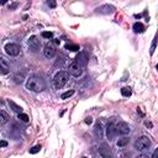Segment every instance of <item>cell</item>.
Returning <instances> with one entry per match:
<instances>
[{"mask_svg":"<svg viewBox=\"0 0 158 158\" xmlns=\"http://www.w3.org/2000/svg\"><path fill=\"white\" fill-rule=\"evenodd\" d=\"M154 50H156V38L153 40V43H152V47H151V54H153Z\"/></svg>","mask_w":158,"mask_h":158,"instance_id":"cell-26","label":"cell"},{"mask_svg":"<svg viewBox=\"0 0 158 158\" xmlns=\"http://www.w3.org/2000/svg\"><path fill=\"white\" fill-rule=\"evenodd\" d=\"M84 158H85V157H84Z\"/></svg>","mask_w":158,"mask_h":158,"instance_id":"cell-35","label":"cell"},{"mask_svg":"<svg viewBox=\"0 0 158 158\" xmlns=\"http://www.w3.org/2000/svg\"><path fill=\"white\" fill-rule=\"evenodd\" d=\"M92 122H93V119H92V118H87V119H85V123H88V125H90Z\"/></svg>","mask_w":158,"mask_h":158,"instance_id":"cell-30","label":"cell"},{"mask_svg":"<svg viewBox=\"0 0 158 158\" xmlns=\"http://www.w3.org/2000/svg\"><path fill=\"white\" fill-rule=\"evenodd\" d=\"M19 119L21 120L22 122H29V116H27L26 114H24V113H21V114H19Z\"/></svg>","mask_w":158,"mask_h":158,"instance_id":"cell-24","label":"cell"},{"mask_svg":"<svg viewBox=\"0 0 158 158\" xmlns=\"http://www.w3.org/2000/svg\"><path fill=\"white\" fill-rule=\"evenodd\" d=\"M151 145H152V142H151L149 137L147 136H141L140 139H137L136 142H135V148L137 151H141V152H143V151H147Z\"/></svg>","mask_w":158,"mask_h":158,"instance_id":"cell-3","label":"cell"},{"mask_svg":"<svg viewBox=\"0 0 158 158\" xmlns=\"http://www.w3.org/2000/svg\"><path fill=\"white\" fill-rule=\"evenodd\" d=\"M77 63L80 66V67H85L87 64H88V56H87V53H84V52H80L77 57H75V59H74Z\"/></svg>","mask_w":158,"mask_h":158,"instance_id":"cell-11","label":"cell"},{"mask_svg":"<svg viewBox=\"0 0 158 158\" xmlns=\"http://www.w3.org/2000/svg\"><path fill=\"white\" fill-rule=\"evenodd\" d=\"M4 50H5V53L10 57H16L20 54V46L16 43H8L4 47Z\"/></svg>","mask_w":158,"mask_h":158,"instance_id":"cell-4","label":"cell"},{"mask_svg":"<svg viewBox=\"0 0 158 158\" xmlns=\"http://www.w3.org/2000/svg\"><path fill=\"white\" fill-rule=\"evenodd\" d=\"M56 1H48V6L50 8H56Z\"/></svg>","mask_w":158,"mask_h":158,"instance_id":"cell-27","label":"cell"},{"mask_svg":"<svg viewBox=\"0 0 158 158\" xmlns=\"http://www.w3.org/2000/svg\"><path fill=\"white\" fill-rule=\"evenodd\" d=\"M54 43H56V45H59V40H54Z\"/></svg>","mask_w":158,"mask_h":158,"instance_id":"cell-34","label":"cell"},{"mask_svg":"<svg viewBox=\"0 0 158 158\" xmlns=\"http://www.w3.org/2000/svg\"><path fill=\"white\" fill-rule=\"evenodd\" d=\"M115 135H116V123H115V120L111 119V121H110L106 126V136L109 140H113Z\"/></svg>","mask_w":158,"mask_h":158,"instance_id":"cell-9","label":"cell"},{"mask_svg":"<svg viewBox=\"0 0 158 158\" xmlns=\"http://www.w3.org/2000/svg\"><path fill=\"white\" fill-rule=\"evenodd\" d=\"M73 94H74V90H68V92H66V93H63V94L61 95V99H67V98H71Z\"/></svg>","mask_w":158,"mask_h":158,"instance_id":"cell-22","label":"cell"},{"mask_svg":"<svg viewBox=\"0 0 158 158\" xmlns=\"http://www.w3.org/2000/svg\"><path fill=\"white\" fill-rule=\"evenodd\" d=\"M94 133L98 139H102V136H104V126H102L101 121L97 122V125H95V127H94Z\"/></svg>","mask_w":158,"mask_h":158,"instance_id":"cell-13","label":"cell"},{"mask_svg":"<svg viewBox=\"0 0 158 158\" xmlns=\"http://www.w3.org/2000/svg\"><path fill=\"white\" fill-rule=\"evenodd\" d=\"M54 54H56V48L52 45H46L43 48V56L46 58H53Z\"/></svg>","mask_w":158,"mask_h":158,"instance_id":"cell-10","label":"cell"},{"mask_svg":"<svg viewBox=\"0 0 158 158\" xmlns=\"http://www.w3.org/2000/svg\"><path fill=\"white\" fill-rule=\"evenodd\" d=\"M157 153H158V151L156 149V151H154V152H153V157H152V158H157Z\"/></svg>","mask_w":158,"mask_h":158,"instance_id":"cell-33","label":"cell"},{"mask_svg":"<svg viewBox=\"0 0 158 158\" xmlns=\"http://www.w3.org/2000/svg\"><path fill=\"white\" fill-rule=\"evenodd\" d=\"M41 151V146L40 145H37V146H33L32 148H30V153L31 154H36V153H38Z\"/></svg>","mask_w":158,"mask_h":158,"instance_id":"cell-23","label":"cell"},{"mask_svg":"<svg viewBox=\"0 0 158 158\" xmlns=\"http://www.w3.org/2000/svg\"><path fill=\"white\" fill-rule=\"evenodd\" d=\"M12 79H14V82H15L16 84H21L22 82H24V79H25V74L19 72V73H16L15 75H14Z\"/></svg>","mask_w":158,"mask_h":158,"instance_id":"cell-16","label":"cell"},{"mask_svg":"<svg viewBox=\"0 0 158 158\" xmlns=\"http://www.w3.org/2000/svg\"><path fill=\"white\" fill-rule=\"evenodd\" d=\"M69 79V74L66 71H59L53 78V87L56 89H62Z\"/></svg>","mask_w":158,"mask_h":158,"instance_id":"cell-2","label":"cell"},{"mask_svg":"<svg viewBox=\"0 0 158 158\" xmlns=\"http://www.w3.org/2000/svg\"><path fill=\"white\" fill-rule=\"evenodd\" d=\"M68 74L73 75V77H75V78L80 77L82 75V67L75 61H73L72 63L69 64V67H68Z\"/></svg>","mask_w":158,"mask_h":158,"instance_id":"cell-6","label":"cell"},{"mask_svg":"<svg viewBox=\"0 0 158 158\" xmlns=\"http://www.w3.org/2000/svg\"><path fill=\"white\" fill-rule=\"evenodd\" d=\"M42 37L43 38H52L53 37V33L51 31H43L42 32Z\"/></svg>","mask_w":158,"mask_h":158,"instance_id":"cell-25","label":"cell"},{"mask_svg":"<svg viewBox=\"0 0 158 158\" xmlns=\"http://www.w3.org/2000/svg\"><path fill=\"white\" fill-rule=\"evenodd\" d=\"M99 154L101 158H113V156H114L111 147L109 145H106V143H102L99 147Z\"/></svg>","mask_w":158,"mask_h":158,"instance_id":"cell-7","label":"cell"},{"mask_svg":"<svg viewBox=\"0 0 158 158\" xmlns=\"http://www.w3.org/2000/svg\"><path fill=\"white\" fill-rule=\"evenodd\" d=\"M145 125H146L147 127H149V128L153 126V125H152V122H148V121H146V122H145Z\"/></svg>","mask_w":158,"mask_h":158,"instance_id":"cell-32","label":"cell"},{"mask_svg":"<svg viewBox=\"0 0 158 158\" xmlns=\"http://www.w3.org/2000/svg\"><path fill=\"white\" fill-rule=\"evenodd\" d=\"M98 11H101V10H105L104 12H113L114 10H115V8L113 5H102V6H100V8H98L97 9Z\"/></svg>","mask_w":158,"mask_h":158,"instance_id":"cell-18","label":"cell"},{"mask_svg":"<svg viewBox=\"0 0 158 158\" xmlns=\"http://www.w3.org/2000/svg\"><path fill=\"white\" fill-rule=\"evenodd\" d=\"M121 94H122V97H131V94H132L131 88H130V87L122 88V89H121Z\"/></svg>","mask_w":158,"mask_h":158,"instance_id":"cell-20","label":"cell"},{"mask_svg":"<svg viewBox=\"0 0 158 158\" xmlns=\"http://www.w3.org/2000/svg\"><path fill=\"white\" fill-rule=\"evenodd\" d=\"M131 131L130 128V125L125 121H120L116 123V133H120V135H127Z\"/></svg>","mask_w":158,"mask_h":158,"instance_id":"cell-8","label":"cell"},{"mask_svg":"<svg viewBox=\"0 0 158 158\" xmlns=\"http://www.w3.org/2000/svg\"><path fill=\"white\" fill-rule=\"evenodd\" d=\"M26 89L33 93H40L45 89V82L38 75H31L26 82Z\"/></svg>","mask_w":158,"mask_h":158,"instance_id":"cell-1","label":"cell"},{"mask_svg":"<svg viewBox=\"0 0 158 158\" xmlns=\"http://www.w3.org/2000/svg\"><path fill=\"white\" fill-rule=\"evenodd\" d=\"M15 8H17V3H14V4H11V5L9 6V9H10V10H14Z\"/></svg>","mask_w":158,"mask_h":158,"instance_id":"cell-28","label":"cell"},{"mask_svg":"<svg viewBox=\"0 0 158 158\" xmlns=\"http://www.w3.org/2000/svg\"><path fill=\"white\" fill-rule=\"evenodd\" d=\"M136 158H149V157H148L147 154H143V153H142V154H139V156H137Z\"/></svg>","mask_w":158,"mask_h":158,"instance_id":"cell-31","label":"cell"},{"mask_svg":"<svg viewBox=\"0 0 158 158\" xmlns=\"http://www.w3.org/2000/svg\"><path fill=\"white\" fill-rule=\"evenodd\" d=\"M10 72V66L6 62V59H4L3 57H0V74H8Z\"/></svg>","mask_w":158,"mask_h":158,"instance_id":"cell-12","label":"cell"},{"mask_svg":"<svg viewBox=\"0 0 158 158\" xmlns=\"http://www.w3.org/2000/svg\"><path fill=\"white\" fill-rule=\"evenodd\" d=\"M8 146V142L6 141H0V147H6Z\"/></svg>","mask_w":158,"mask_h":158,"instance_id":"cell-29","label":"cell"},{"mask_svg":"<svg viewBox=\"0 0 158 158\" xmlns=\"http://www.w3.org/2000/svg\"><path fill=\"white\" fill-rule=\"evenodd\" d=\"M9 121V115L3 110H0V125H5Z\"/></svg>","mask_w":158,"mask_h":158,"instance_id":"cell-17","label":"cell"},{"mask_svg":"<svg viewBox=\"0 0 158 158\" xmlns=\"http://www.w3.org/2000/svg\"><path fill=\"white\" fill-rule=\"evenodd\" d=\"M128 142H130L128 137H122V139H119V141L116 142V145H118L119 147H123V146H126Z\"/></svg>","mask_w":158,"mask_h":158,"instance_id":"cell-19","label":"cell"},{"mask_svg":"<svg viewBox=\"0 0 158 158\" xmlns=\"http://www.w3.org/2000/svg\"><path fill=\"white\" fill-rule=\"evenodd\" d=\"M145 25H143L142 22H135L133 24V31L136 33H142V32H145Z\"/></svg>","mask_w":158,"mask_h":158,"instance_id":"cell-15","label":"cell"},{"mask_svg":"<svg viewBox=\"0 0 158 158\" xmlns=\"http://www.w3.org/2000/svg\"><path fill=\"white\" fill-rule=\"evenodd\" d=\"M8 102H9V106H10V109L12 110V111H15L17 114H21L22 113V107L20 106V105H17L16 102H14L12 100H9Z\"/></svg>","mask_w":158,"mask_h":158,"instance_id":"cell-14","label":"cell"},{"mask_svg":"<svg viewBox=\"0 0 158 158\" xmlns=\"http://www.w3.org/2000/svg\"><path fill=\"white\" fill-rule=\"evenodd\" d=\"M27 45H29V50L31 52H38L41 50V41L38 40L37 36H31L29 38Z\"/></svg>","mask_w":158,"mask_h":158,"instance_id":"cell-5","label":"cell"},{"mask_svg":"<svg viewBox=\"0 0 158 158\" xmlns=\"http://www.w3.org/2000/svg\"><path fill=\"white\" fill-rule=\"evenodd\" d=\"M66 50L72 51V52H75V51H79V46H78V45L69 43V45H66Z\"/></svg>","mask_w":158,"mask_h":158,"instance_id":"cell-21","label":"cell"}]
</instances>
